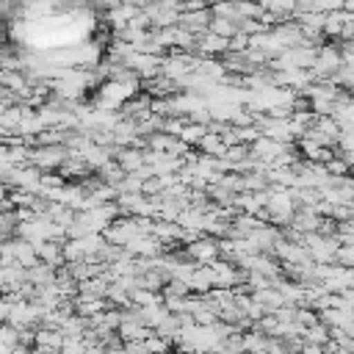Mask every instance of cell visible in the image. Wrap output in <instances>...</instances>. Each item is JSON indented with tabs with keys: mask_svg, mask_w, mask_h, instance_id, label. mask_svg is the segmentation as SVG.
Listing matches in <instances>:
<instances>
[{
	"mask_svg": "<svg viewBox=\"0 0 354 354\" xmlns=\"http://www.w3.org/2000/svg\"><path fill=\"white\" fill-rule=\"evenodd\" d=\"M66 158H69V147L66 144H39V147L30 149V163L39 166L41 171L61 169Z\"/></svg>",
	"mask_w": 354,
	"mask_h": 354,
	"instance_id": "cell-1",
	"label": "cell"
},
{
	"mask_svg": "<svg viewBox=\"0 0 354 354\" xmlns=\"http://www.w3.org/2000/svg\"><path fill=\"white\" fill-rule=\"evenodd\" d=\"M213 8H202V11H183L180 14V28H185V30H191V33H196V36H202V33H207V28H210V22H213Z\"/></svg>",
	"mask_w": 354,
	"mask_h": 354,
	"instance_id": "cell-2",
	"label": "cell"
},
{
	"mask_svg": "<svg viewBox=\"0 0 354 354\" xmlns=\"http://www.w3.org/2000/svg\"><path fill=\"white\" fill-rule=\"evenodd\" d=\"M113 158L119 160V166H122L124 171H138L141 166H147L144 149H138V147H119Z\"/></svg>",
	"mask_w": 354,
	"mask_h": 354,
	"instance_id": "cell-3",
	"label": "cell"
},
{
	"mask_svg": "<svg viewBox=\"0 0 354 354\" xmlns=\"http://www.w3.org/2000/svg\"><path fill=\"white\" fill-rule=\"evenodd\" d=\"M199 152L202 155H213V158H224L227 155V141L218 130H207L205 138L199 141Z\"/></svg>",
	"mask_w": 354,
	"mask_h": 354,
	"instance_id": "cell-4",
	"label": "cell"
},
{
	"mask_svg": "<svg viewBox=\"0 0 354 354\" xmlns=\"http://www.w3.org/2000/svg\"><path fill=\"white\" fill-rule=\"evenodd\" d=\"M346 19H348V11H332V14H326V19H324V36H337L340 39Z\"/></svg>",
	"mask_w": 354,
	"mask_h": 354,
	"instance_id": "cell-5",
	"label": "cell"
},
{
	"mask_svg": "<svg viewBox=\"0 0 354 354\" xmlns=\"http://www.w3.org/2000/svg\"><path fill=\"white\" fill-rule=\"evenodd\" d=\"M266 11H271V14H277V17H293L296 14V0H257Z\"/></svg>",
	"mask_w": 354,
	"mask_h": 354,
	"instance_id": "cell-6",
	"label": "cell"
},
{
	"mask_svg": "<svg viewBox=\"0 0 354 354\" xmlns=\"http://www.w3.org/2000/svg\"><path fill=\"white\" fill-rule=\"evenodd\" d=\"M207 30H213V33H218V36H224V39H232L235 33H241V30H238V22H235V19H227V17H213V22H210Z\"/></svg>",
	"mask_w": 354,
	"mask_h": 354,
	"instance_id": "cell-7",
	"label": "cell"
}]
</instances>
